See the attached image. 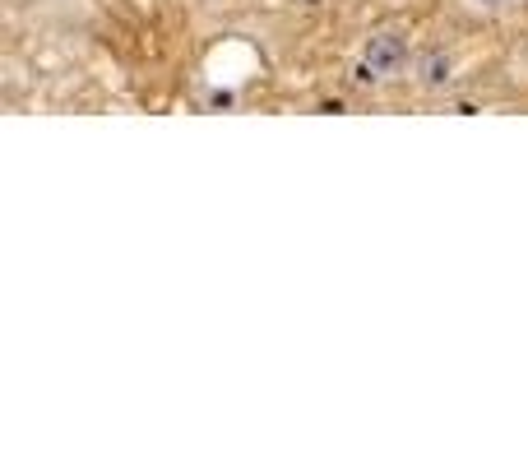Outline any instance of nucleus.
Here are the masks:
<instances>
[{
	"instance_id": "2",
	"label": "nucleus",
	"mask_w": 528,
	"mask_h": 463,
	"mask_svg": "<svg viewBox=\"0 0 528 463\" xmlns=\"http://www.w3.org/2000/svg\"><path fill=\"white\" fill-rule=\"evenodd\" d=\"M422 79H427V84H445V79H450V56H427Z\"/></svg>"
},
{
	"instance_id": "1",
	"label": "nucleus",
	"mask_w": 528,
	"mask_h": 463,
	"mask_svg": "<svg viewBox=\"0 0 528 463\" xmlns=\"http://www.w3.org/2000/svg\"><path fill=\"white\" fill-rule=\"evenodd\" d=\"M362 61H366V75H394V70L408 61V42H403L399 33H376V38L366 42Z\"/></svg>"
},
{
	"instance_id": "3",
	"label": "nucleus",
	"mask_w": 528,
	"mask_h": 463,
	"mask_svg": "<svg viewBox=\"0 0 528 463\" xmlns=\"http://www.w3.org/2000/svg\"><path fill=\"white\" fill-rule=\"evenodd\" d=\"M478 5H505V0H478Z\"/></svg>"
}]
</instances>
